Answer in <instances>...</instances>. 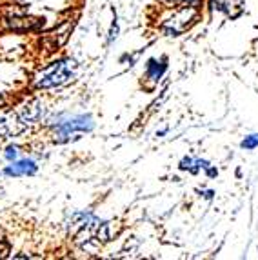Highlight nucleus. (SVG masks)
Segmentation results:
<instances>
[{"label": "nucleus", "mask_w": 258, "mask_h": 260, "mask_svg": "<svg viewBox=\"0 0 258 260\" xmlns=\"http://www.w3.org/2000/svg\"><path fill=\"white\" fill-rule=\"evenodd\" d=\"M69 64H71L69 60L55 62L49 70L44 71V75L40 77L37 86L39 87H55V86H62V84H68L69 80L73 78V71H71Z\"/></svg>", "instance_id": "nucleus-1"}, {"label": "nucleus", "mask_w": 258, "mask_h": 260, "mask_svg": "<svg viewBox=\"0 0 258 260\" xmlns=\"http://www.w3.org/2000/svg\"><path fill=\"white\" fill-rule=\"evenodd\" d=\"M93 129V120L91 117H71L68 120L60 122L55 131V140L56 142H66L73 137L75 133H84V131Z\"/></svg>", "instance_id": "nucleus-2"}, {"label": "nucleus", "mask_w": 258, "mask_h": 260, "mask_svg": "<svg viewBox=\"0 0 258 260\" xmlns=\"http://www.w3.org/2000/svg\"><path fill=\"white\" fill-rule=\"evenodd\" d=\"M191 18H195V9H182L175 17L169 18V22L166 24V31L173 33V35H178V33H182L185 27L189 26Z\"/></svg>", "instance_id": "nucleus-3"}, {"label": "nucleus", "mask_w": 258, "mask_h": 260, "mask_svg": "<svg viewBox=\"0 0 258 260\" xmlns=\"http://www.w3.org/2000/svg\"><path fill=\"white\" fill-rule=\"evenodd\" d=\"M22 131V124L13 113H0V137H9Z\"/></svg>", "instance_id": "nucleus-4"}, {"label": "nucleus", "mask_w": 258, "mask_h": 260, "mask_svg": "<svg viewBox=\"0 0 258 260\" xmlns=\"http://www.w3.org/2000/svg\"><path fill=\"white\" fill-rule=\"evenodd\" d=\"M35 171H37V166H35L33 160L13 162V164L4 169L6 175H13V177H18V175H33Z\"/></svg>", "instance_id": "nucleus-5"}, {"label": "nucleus", "mask_w": 258, "mask_h": 260, "mask_svg": "<svg viewBox=\"0 0 258 260\" xmlns=\"http://www.w3.org/2000/svg\"><path fill=\"white\" fill-rule=\"evenodd\" d=\"M164 71H166V64H164V62H156L155 58H151L149 64H147V77H149L151 80H158Z\"/></svg>", "instance_id": "nucleus-6"}, {"label": "nucleus", "mask_w": 258, "mask_h": 260, "mask_svg": "<svg viewBox=\"0 0 258 260\" xmlns=\"http://www.w3.org/2000/svg\"><path fill=\"white\" fill-rule=\"evenodd\" d=\"M44 109L37 108V106H26L22 109V120L24 122H37L40 117H42Z\"/></svg>", "instance_id": "nucleus-7"}, {"label": "nucleus", "mask_w": 258, "mask_h": 260, "mask_svg": "<svg viewBox=\"0 0 258 260\" xmlns=\"http://www.w3.org/2000/svg\"><path fill=\"white\" fill-rule=\"evenodd\" d=\"M242 148L244 149L258 148V135H249V137H245V140H242Z\"/></svg>", "instance_id": "nucleus-8"}, {"label": "nucleus", "mask_w": 258, "mask_h": 260, "mask_svg": "<svg viewBox=\"0 0 258 260\" xmlns=\"http://www.w3.org/2000/svg\"><path fill=\"white\" fill-rule=\"evenodd\" d=\"M17 155H18V151H17V148H8V151H6V156H8V160H15L17 158Z\"/></svg>", "instance_id": "nucleus-9"}, {"label": "nucleus", "mask_w": 258, "mask_h": 260, "mask_svg": "<svg viewBox=\"0 0 258 260\" xmlns=\"http://www.w3.org/2000/svg\"><path fill=\"white\" fill-rule=\"evenodd\" d=\"M171 2H178V0H171ZM184 2H197V0H184Z\"/></svg>", "instance_id": "nucleus-10"}]
</instances>
